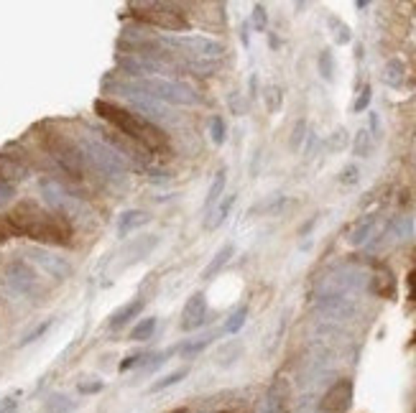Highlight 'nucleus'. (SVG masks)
<instances>
[{
  "label": "nucleus",
  "mask_w": 416,
  "mask_h": 413,
  "mask_svg": "<svg viewBox=\"0 0 416 413\" xmlns=\"http://www.w3.org/2000/svg\"><path fill=\"white\" fill-rule=\"evenodd\" d=\"M253 18H255V26H258V29H263V26H266V13H263V6H255V10H253Z\"/></svg>",
  "instance_id": "26"
},
{
  "label": "nucleus",
  "mask_w": 416,
  "mask_h": 413,
  "mask_svg": "<svg viewBox=\"0 0 416 413\" xmlns=\"http://www.w3.org/2000/svg\"><path fill=\"white\" fill-rule=\"evenodd\" d=\"M184 377H186V370H177V373H171V375L161 377V380H158V383H154V385H151V393L164 391V388H169V385L179 383V380H184Z\"/></svg>",
  "instance_id": "20"
},
{
  "label": "nucleus",
  "mask_w": 416,
  "mask_h": 413,
  "mask_svg": "<svg viewBox=\"0 0 416 413\" xmlns=\"http://www.w3.org/2000/svg\"><path fill=\"white\" fill-rule=\"evenodd\" d=\"M350 406H352V380H348V377L337 380V383L325 393V398H322L320 403V408L325 413H345Z\"/></svg>",
  "instance_id": "7"
},
{
  "label": "nucleus",
  "mask_w": 416,
  "mask_h": 413,
  "mask_svg": "<svg viewBox=\"0 0 416 413\" xmlns=\"http://www.w3.org/2000/svg\"><path fill=\"white\" fill-rule=\"evenodd\" d=\"M34 260H36L41 268H46V271H49L54 278H64V276L69 273L67 263H64L61 258H54V255H49V253H34Z\"/></svg>",
  "instance_id": "12"
},
{
  "label": "nucleus",
  "mask_w": 416,
  "mask_h": 413,
  "mask_svg": "<svg viewBox=\"0 0 416 413\" xmlns=\"http://www.w3.org/2000/svg\"><path fill=\"white\" fill-rule=\"evenodd\" d=\"M10 237H29L36 243L69 248L75 243V225L64 214L38 206L36 202H21L8 214H0V243Z\"/></svg>",
  "instance_id": "1"
},
{
  "label": "nucleus",
  "mask_w": 416,
  "mask_h": 413,
  "mask_svg": "<svg viewBox=\"0 0 416 413\" xmlns=\"http://www.w3.org/2000/svg\"><path fill=\"white\" fill-rule=\"evenodd\" d=\"M34 271L29 268V263H23V260H13L10 266L6 268V283L13 288L15 294H29L31 288H34Z\"/></svg>",
  "instance_id": "9"
},
{
  "label": "nucleus",
  "mask_w": 416,
  "mask_h": 413,
  "mask_svg": "<svg viewBox=\"0 0 416 413\" xmlns=\"http://www.w3.org/2000/svg\"><path fill=\"white\" fill-rule=\"evenodd\" d=\"M209 135H212V140H215L217 146L225 143V120L220 115H215V118L209 120Z\"/></svg>",
  "instance_id": "19"
},
{
  "label": "nucleus",
  "mask_w": 416,
  "mask_h": 413,
  "mask_svg": "<svg viewBox=\"0 0 416 413\" xmlns=\"http://www.w3.org/2000/svg\"><path fill=\"white\" fill-rule=\"evenodd\" d=\"M368 100H371V87L363 89V97H360V100L355 103V110H363L365 105H368Z\"/></svg>",
  "instance_id": "27"
},
{
  "label": "nucleus",
  "mask_w": 416,
  "mask_h": 413,
  "mask_svg": "<svg viewBox=\"0 0 416 413\" xmlns=\"http://www.w3.org/2000/svg\"><path fill=\"white\" fill-rule=\"evenodd\" d=\"M95 112L126 138L133 140L135 146H141L143 151H149V153H166L169 151V135L156 123L143 118L141 112H133L123 105L107 103V100H95Z\"/></svg>",
  "instance_id": "2"
},
{
  "label": "nucleus",
  "mask_w": 416,
  "mask_h": 413,
  "mask_svg": "<svg viewBox=\"0 0 416 413\" xmlns=\"http://www.w3.org/2000/svg\"><path fill=\"white\" fill-rule=\"evenodd\" d=\"M135 89H143L149 97H156V100H169V103H179V105H194L197 103V95L189 84H181V82H169V80H146L133 84Z\"/></svg>",
  "instance_id": "5"
},
{
  "label": "nucleus",
  "mask_w": 416,
  "mask_h": 413,
  "mask_svg": "<svg viewBox=\"0 0 416 413\" xmlns=\"http://www.w3.org/2000/svg\"><path fill=\"white\" fill-rule=\"evenodd\" d=\"M225 184H228V169H220V171H217L215 181H212V186H209L207 200H205V209H209V206H215L217 202L223 200Z\"/></svg>",
  "instance_id": "13"
},
{
  "label": "nucleus",
  "mask_w": 416,
  "mask_h": 413,
  "mask_svg": "<svg viewBox=\"0 0 416 413\" xmlns=\"http://www.w3.org/2000/svg\"><path fill=\"white\" fill-rule=\"evenodd\" d=\"M13 411H15L13 400H8V403H3V406H0V413H13Z\"/></svg>",
  "instance_id": "29"
},
{
  "label": "nucleus",
  "mask_w": 416,
  "mask_h": 413,
  "mask_svg": "<svg viewBox=\"0 0 416 413\" xmlns=\"http://www.w3.org/2000/svg\"><path fill=\"white\" fill-rule=\"evenodd\" d=\"M154 329H156V317H146L141 319L138 324L131 329V340L133 342H146L151 340V334H154Z\"/></svg>",
  "instance_id": "16"
},
{
  "label": "nucleus",
  "mask_w": 416,
  "mask_h": 413,
  "mask_svg": "<svg viewBox=\"0 0 416 413\" xmlns=\"http://www.w3.org/2000/svg\"><path fill=\"white\" fill-rule=\"evenodd\" d=\"M46 329H49V322H46V324L38 326V329H36V332H34V334H29V337H26V340H23L21 345H29V342H34V340H36V337H38V334H44Z\"/></svg>",
  "instance_id": "28"
},
{
  "label": "nucleus",
  "mask_w": 416,
  "mask_h": 413,
  "mask_svg": "<svg viewBox=\"0 0 416 413\" xmlns=\"http://www.w3.org/2000/svg\"><path fill=\"white\" fill-rule=\"evenodd\" d=\"M406 283H409V299L416 303V268L409 273V280H406Z\"/></svg>",
  "instance_id": "25"
},
{
  "label": "nucleus",
  "mask_w": 416,
  "mask_h": 413,
  "mask_svg": "<svg viewBox=\"0 0 416 413\" xmlns=\"http://www.w3.org/2000/svg\"><path fill=\"white\" fill-rule=\"evenodd\" d=\"M13 194H15L13 184H10V181H3V179H0V206H6L8 202L13 200Z\"/></svg>",
  "instance_id": "22"
},
{
  "label": "nucleus",
  "mask_w": 416,
  "mask_h": 413,
  "mask_svg": "<svg viewBox=\"0 0 416 413\" xmlns=\"http://www.w3.org/2000/svg\"><path fill=\"white\" fill-rule=\"evenodd\" d=\"M209 345V340H202V342H194V345H186L184 350H181V352L184 354H194V352H202V350H205V347Z\"/></svg>",
  "instance_id": "24"
},
{
  "label": "nucleus",
  "mask_w": 416,
  "mask_h": 413,
  "mask_svg": "<svg viewBox=\"0 0 416 413\" xmlns=\"http://www.w3.org/2000/svg\"><path fill=\"white\" fill-rule=\"evenodd\" d=\"M220 413H235V411H220Z\"/></svg>",
  "instance_id": "30"
},
{
  "label": "nucleus",
  "mask_w": 416,
  "mask_h": 413,
  "mask_svg": "<svg viewBox=\"0 0 416 413\" xmlns=\"http://www.w3.org/2000/svg\"><path fill=\"white\" fill-rule=\"evenodd\" d=\"M414 342H416V334H414Z\"/></svg>",
  "instance_id": "31"
},
{
  "label": "nucleus",
  "mask_w": 416,
  "mask_h": 413,
  "mask_svg": "<svg viewBox=\"0 0 416 413\" xmlns=\"http://www.w3.org/2000/svg\"><path fill=\"white\" fill-rule=\"evenodd\" d=\"M205 314H207V299H205L202 291H197V294H192L189 299H186L179 326H181L184 332H192V329H197V326L205 322Z\"/></svg>",
  "instance_id": "8"
},
{
  "label": "nucleus",
  "mask_w": 416,
  "mask_h": 413,
  "mask_svg": "<svg viewBox=\"0 0 416 413\" xmlns=\"http://www.w3.org/2000/svg\"><path fill=\"white\" fill-rule=\"evenodd\" d=\"M131 15L135 21L149 23V26H156V29L164 31H186L189 29V21L186 15L181 13V8L169 6V3H135L131 8Z\"/></svg>",
  "instance_id": "3"
},
{
  "label": "nucleus",
  "mask_w": 416,
  "mask_h": 413,
  "mask_svg": "<svg viewBox=\"0 0 416 413\" xmlns=\"http://www.w3.org/2000/svg\"><path fill=\"white\" fill-rule=\"evenodd\" d=\"M143 306H146V301H143V299H133V301L123 303L118 311H112V317H110V322H107V326H110V329H120V326H126L128 322H133V319L141 314Z\"/></svg>",
  "instance_id": "10"
},
{
  "label": "nucleus",
  "mask_w": 416,
  "mask_h": 413,
  "mask_svg": "<svg viewBox=\"0 0 416 413\" xmlns=\"http://www.w3.org/2000/svg\"><path fill=\"white\" fill-rule=\"evenodd\" d=\"M230 255H232V245H225L223 250L217 253L215 258L209 260V266L202 271V278L205 280H209V278H215V273L217 271H223L225 266H228V260H230Z\"/></svg>",
  "instance_id": "14"
},
{
  "label": "nucleus",
  "mask_w": 416,
  "mask_h": 413,
  "mask_svg": "<svg viewBox=\"0 0 416 413\" xmlns=\"http://www.w3.org/2000/svg\"><path fill=\"white\" fill-rule=\"evenodd\" d=\"M146 220H149V217H146L143 212H133V209H131V212H123V217H120V225H118L120 237H126L128 232L135 227V225H141V222H146Z\"/></svg>",
  "instance_id": "17"
},
{
  "label": "nucleus",
  "mask_w": 416,
  "mask_h": 413,
  "mask_svg": "<svg viewBox=\"0 0 416 413\" xmlns=\"http://www.w3.org/2000/svg\"><path fill=\"white\" fill-rule=\"evenodd\" d=\"M177 46H186L189 49V54H200V57H215V54H220V46L215 44V41H207V38H177L174 41Z\"/></svg>",
  "instance_id": "11"
},
{
  "label": "nucleus",
  "mask_w": 416,
  "mask_h": 413,
  "mask_svg": "<svg viewBox=\"0 0 416 413\" xmlns=\"http://www.w3.org/2000/svg\"><path fill=\"white\" fill-rule=\"evenodd\" d=\"M82 393H100L103 391V380H92V383H80Z\"/></svg>",
  "instance_id": "23"
},
{
  "label": "nucleus",
  "mask_w": 416,
  "mask_h": 413,
  "mask_svg": "<svg viewBox=\"0 0 416 413\" xmlns=\"http://www.w3.org/2000/svg\"><path fill=\"white\" fill-rule=\"evenodd\" d=\"M232 202H235V197H225V200L217 202V209L212 212V220L207 222V227H209V230H215L217 225H223L225 217H228V212H230Z\"/></svg>",
  "instance_id": "18"
},
{
  "label": "nucleus",
  "mask_w": 416,
  "mask_h": 413,
  "mask_svg": "<svg viewBox=\"0 0 416 413\" xmlns=\"http://www.w3.org/2000/svg\"><path fill=\"white\" fill-rule=\"evenodd\" d=\"M82 153H84V161H92V166L100 169L103 174H107V177H115V174H123V171H126L123 158H120L115 151H110L107 146H103V143L87 140L82 146Z\"/></svg>",
  "instance_id": "6"
},
{
  "label": "nucleus",
  "mask_w": 416,
  "mask_h": 413,
  "mask_svg": "<svg viewBox=\"0 0 416 413\" xmlns=\"http://www.w3.org/2000/svg\"><path fill=\"white\" fill-rule=\"evenodd\" d=\"M246 317H248V309H246V306H240V309L230 317V322H228V326H225V329H228L230 334H235L240 326L246 324Z\"/></svg>",
  "instance_id": "21"
},
{
  "label": "nucleus",
  "mask_w": 416,
  "mask_h": 413,
  "mask_svg": "<svg viewBox=\"0 0 416 413\" xmlns=\"http://www.w3.org/2000/svg\"><path fill=\"white\" fill-rule=\"evenodd\" d=\"M44 146L46 151L52 153V158L57 163H59L61 169L67 171L72 179H82L84 177V153L82 148L75 146L69 138H64L61 133H57V130H49V133L44 135Z\"/></svg>",
  "instance_id": "4"
},
{
  "label": "nucleus",
  "mask_w": 416,
  "mask_h": 413,
  "mask_svg": "<svg viewBox=\"0 0 416 413\" xmlns=\"http://www.w3.org/2000/svg\"><path fill=\"white\" fill-rule=\"evenodd\" d=\"M373 291L380 296H386V299H391L396 291V280L394 276H391V271H386V268H380L378 273H376V280H373Z\"/></svg>",
  "instance_id": "15"
}]
</instances>
